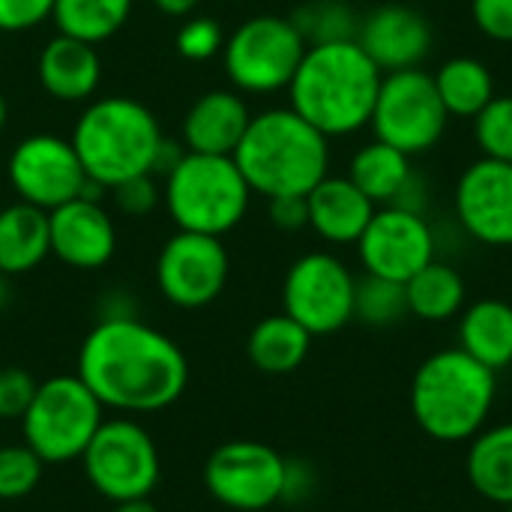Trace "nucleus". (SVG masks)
Here are the masks:
<instances>
[{"label":"nucleus","instance_id":"f257e3e1","mask_svg":"<svg viewBox=\"0 0 512 512\" xmlns=\"http://www.w3.org/2000/svg\"><path fill=\"white\" fill-rule=\"evenodd\" d=\"M75 375L102 408L138 417L165 411L186 393L189 360L162 330L135 315H108L84 336Z\"/></svg>","mask_w":512,"mask_h":512},{"label":"nucleus","instance_id":"f03ea898","mask_svg":"<svg viewBox=\"0 0 512 512\" xmlns=\"http://www.w3.org/2000/svg\"><path fill=\"white\" fill-rule=\"evenodd\" d=\"M381 78L357 39L309 45L288 84V105L327 138H348L369 126Z\"/></svg>","mask_w":512,"mask_h":512},{"label":"nucleus","instance_id":"7ed1b4c3","mask_svg":"<svg viewBox=\"0 0 512 512\" xmlns=\"http://www.w3.org/2000/svg\"><path fill=\"white\" fill-rule=\"evenodd\" d=\"M252 195H309L330 174V138L291 105L252 114L231 156Z\"/></svg>","mask_w":512,"mask_h":512},{"label":"nucleus","instance_id":"20e7f679","mask_svg":"<svg viewBox=\"0 0 512 512\" xmlns=\"http://www.w3.org/2000/svg\"><path fill=\"white\" fill-rule=\"evenodd\" d=\"M69 141L87 180L99 189H114L129 177L153 174L165 135L144 102L132 96H102L87 102Z\"/></svg>","mask_w":512,"mask_h":512},{"label":"nucleus","instance_id":"39448f33","mask_svg":"<svg viewBox=\"0 0 512 512\" xmlns=\"http://www.w3.org/2000/svg\"><path fill=\"white\" fill-rule=\"evenodd\" d=\"M495 375L462 348L432 354L411 381V414L417 426L441 444L471 441L492 417L498 396Z\"/></svg>","mask_w":512,"mask_h":512},{"label":"nucleus","instance_id":"423d86ee","mask_svg":"<svg viewBox=\"0 0 512 512\" xmlns=\"http://www.w3.org/2000/svg\"><path fill=\"white\" fill-rule=\"evenodd\" d=\"M162 180V201L177 231L225 237L246 219L252 189L231 156L186 150Z\"/></svg>","mask_w":512,"mask_h":512},{"label":"nucleus","instance_id":"0eeeda50","mask_svg":"<svg viewBox=\"0 0 512 512\" xmlns=\"http://www.w3.org/2000/svg\"><path fill=\"white\" fill-rule=\"evenodd\" d=\"M102 420V402L78 375H54L36 387L21 417V435L45 465H66L81 459Z\"/></svg>","mask_w":512,"mask_h":512},{"label":"nucleus","instance_id":"6e6552de","mask_svg":"<svg viewBox=\"0 0 512 512\" xmlns=\"http://www.w3.org/2000/svg\"><path fill=\"white\" fill-rule=\"evenodd\" d=\"M78 462L90 489L111 504L150 498L162 477V459L153 435L123 414L102 420Z\"/></svg>","mask_w":512,"mask_h":512},{"label":"nucleus","instance_id":"1a4fd4ad","mask_svg":"<svg viewBox=\"0 0 512 512\" xmlns=\"http://www.w3.org/2000/svg\"><path fill=\"white\" fill-rule=\"evenodd\" d=\"M306 48L309 45L291 18L255 15L225 36L222 66L237 93L267 96L288 90Z\"/></svg>","mask_w":512,"mask_h":512},{"label":"nucleus","instance_id":"9d476101","mask_svg":"<svg viewBox=\"0 0 512 512\" xmlns=\"http://www.w3.org/2000/svg\"><path fill=\"white\" fill-rule=\"evenodd\" d=\"M447 123L450 114L435 90L432 72H423L420 66L402 72H384L369 120L378 141L414 159L441 144Z\"/></svg>","mask_w":512,"mask_h":512},{"label":"nucleus","instance_id":"9b49d317","mask_svg":"<svg viewBox=\"0 0 512 512\" xmlns=\"http://www.w3.org/2000/svg\"><path fill=\"white\" fill-rule=\"evenodd\" d=\"M357 276L333 252L300 255L282 282V312L312 336L339 333L354 321Z\"/></svg>","mask_w":512,"mask_h":512},{"label":"nucleus","instance_id":"f8f14e48","mask_svg":"<svg viewBox=\"0 0 512 512\" xmlns=\"http://www.w3.org/2000/svg\"><path fill=\"white\" fill-rule=\"evenodd\" d=\"M6 177L18 201L33 204L45 213L69 204L81 195H99L84 174V165L69 138L60 135H27L21 138L6 162Z\"/></svg>","mask_w":512,"mask_h":512},{"label":"nucleus","instance_id":"ddd939ff","mask_svg":"<svg viewBox=\"0 0 512 512\" xmlns=\"http://www.w3.org/2000/svg\"><path fill=\"white\" fill-rule=\"evenodd\" d=\"M285 456L261 441H228L204 462V489L237 512H261L282 501Z\"/></svg>","mask_w":512,"mask_h":512},{"label":"nucleus","instance_id":"4468645a","mask_svg":"<svg viewBox=\"0 0 512 512\" xmlns=\"http://www.w3.org/2000/svg\"><path fill=\"white\" fill-rule=\"evenodd\" d=\"M231 261L222 237L177 231L156 258V288L177 309H204L228 285Z\"/></svg>","mask_w":512,"mask_h":512},{"label":"nucleus","instance_id":"2eb2a0df","mask_svg":"<svg viewBox=\"0 0 512 512\" xmlns=\"http://www.w3.org/2000/svg\"><path fill=\"white\" fill-rule=\"evenodd\" d=\"M354 246L369 276H381L402 285L426 264H432L438 252L429 219L402 207H378Z\"/></svg>","mask_w":512,"mask_h":512},{"label":"nucleus","instance_id":"dca6fc26","mask_svg":"<svg viewBox=\"0 0 512 512\" xmlns=\"http://www.w3.org/2000/svg\"><path fill=\"white\" fill-rule=\"evenodd\" d=\"M462 231L492 249H512V162H471L453 192Z\"/></svg>","mask_w":512,"mask_h":512},{"label":"nucleus","instance_id":"f3484780","mask_svg":"<svg viewBox=\"0 0 512 512\" xmlns=\"http://www.w3.org/2000/svg\"><path fill=\"white\" fill-rule=\"evenodd\" d=\"M51 255L72 270H102L117 252V225L99 195H81L48 213Z\"/></svg>","mask_w":512,"mask_h":512},{"label":"nucleus","instance_id":"a211bd4d","mask_svg":"<svg viewBox=\"0 0 512 512\" xmlns=\"http://www.w3.org/2000/svg\"><path fill=\"white\" fill-rule=\"evenodd\" d=\"M357 42L381 72H402L417 69L429 57L435 30L420 9L405 3H384L360 18Z\"/></svg>","mask_w":512,"mask_h":512},{"label":"nucleus","instance_id":"6ab92c4d","mask_svg":"<svg viewBox=\"0 0 512 512\" xmlns=\"http://www.w3.org/2000/svg\"><path fill=\"white\" fill-rule=\"evenodd\" d=\"M249 120H252V111L234 87L207 90L183 114L180 144L189 153L234 156L240 138L249 129Z\"/></svg>","mask_w":512,"mask_h":512},{"label":"nucleus","instance_id":"aec40b11","mask_svg":"<svg viewBox=\"0 0 512 512\" xmlns=\"http://www.w3.org/2000/svg\"><path fill=\"white\" fill-rule=\"evenodd\" d=\"M39 87L57 102H90L102 81L96 45L57 33L45 42L36 60Z\"/></svg>","mask_w":512,"mask_h":512},{"label":"nucleus","instance_id":"412c9836","mask_svg":"<svg viewBox=\"0 0 512 512\" xmlns=\"http://www.w3.org/2000/svg\"><path fill=\"white\" fill-rule=\"evenodd\" d=\"M309 228L330 246H354L375 216V204L345 177L327 174L309 195Z\"/></svg>","mask_w":512,"mask_h":512},{"label":"nucleus","instance_id":"4be33fe9","mask_svg":"<svg viewBox=\"0 0 512 512\" xmlns=\"http://www.w3.org/2000/svg\"><path fill=\"white\" fill-rule=\"evenodd\" d=\"M459 348L492 372L512 363V303L483 297L459 315Z\"/></svg>","mask_w":512,"mask_h":512},{"label":"nucleus","instance_id":"5701e85b","mask_svg":"<svg viewBox=\"0 0 512 512\" xmlns=\"http://www.w3.org/2000/svg\"><path fill=\"white\" fill-rule=\"evenodd\" d=\"M51 255L48 213L15 201L0 210V276H24Z\"/></svg>","mask_w":512,"mask_h":512},{"label":"nucleus","instance_id":"b1692460","mask_svg":"<svg viewBox=\"0 0 512 512\" xmlns=\"http://www.w3.org/2000/svg\"><path fill=\"white\" fill-rule=\"evenodd\" d=\"M468 483L474 492L498 507L512 504V420L486 426L468 447Z\"/></svg>","mask_w":512,"mask_h":512},{"label":"nucleus","instance_id":"393cba45","mask_svg":"<svg viewBox=\"0 0 512 512\" xmlns=\"http://www.w3.org/2000/svg\"><path fill=\"white\" fill-rule=\"evenodd\" d=\"M312 333L303 330L291 315H267L261 318L246 342V354L252 366L264 375H291L297 372L312 348Z\"/></svg>","mask_w":512,"mask_h":512},{"label":"nucleus","instance_id":"a878e982","mask_svg":"<svg viewBox=\"0 0 512 512\" xmlns=\"http://www.w3.org/2000/svg\"><path fill=\"white\" fill-rule=\"evenodd\" d=\"M414 177L411 156L384 144V141H369L363 144L348 165V180L375 204V207H390L408 180Z\"/></svg>","mask_w":512,"mask_h":512},{"label":"nucleus","instance_id":"bb28decb","mask_svg":"<svg viewBox=\"0 0 512 512\" xmlns=\"http://www.w3.org/2000/svg\"><path fill=\"white\" fill-rule=\"evenodd\" d=\"M405 297H408V315L429 324H441L462 315L468 303V288L453 264L435 258L405 282Z\"/></svg>","mask_w":512,"mask_h":512},{"label":"nucleus","instance_id":"cd10ccee","mask_svg":"<svg viewBox=\"0 0 512 512\" xmlns=\"http://www.w3.org/2000/svg\"><path fill=\"white\" fill-rule=\"evenodd\" d=\"M432 78L450 117L474 120L495 99V78L477 57H450Z\"/></svg>","mask_w":512,"mask_h":512},{"label":"nucleus","instance_id":"c85d7f7f","mask_svg":"<svg viewBox=\"0 0 512 512\" xmlns=\"http://www.w3.org/2000/svg\"><path fill=\"white\" fill-rule=\"evenodd\" d=\"M132 15V0H54L57 33L99 45L120 33Z\"/></svg>","mask_w":512,"mask_h":512},{"label":"nucleus","instance_id":"c756f323","mask_svg":"<svg viewBox=\"0 0 512 512\" xmlns=\"http://www.w3.org/2000/svg\"><path fill=\"white\" fill-rule=\"evenodd\" d=\"M288 18L294 21L306 45L348 42L357 39V27H360L357 12L345 0H309L297 6Z\"/></svg>","mask_w":512,"mask_h":512},{"label":"nucleus","instance_id":"7c9ffc66","mask_svg":"<svg viewBox=\"0 0 512 512\" xmlns=\"http://www.w3.org/2000/svg\"><path fill=\"white\" fill-rule=\"evenodd\" d=\"M408 315V297L402 282H390L381 276L357 279L354 291V318L369 327H393Z\"/></svg>","mask_w":512,"mask_h":512},{"label":"nucleus","instance_id":"2f4dec72","mask_svg":"<svg viewBox=\"0 0 512 512\" xmlns=\"http://www.w3.org/2000/svg\"><path fill=\"white\" fill-rule=\"evenodd\" d=\"M45 462L21 441L0 444V504H15L30 498L45 474Z\"/></svg>","mask_w":512,"mask_h":512},{"label":"nucleus","instance_id":"473e14b6","mask_svg":"<svg viewBox=\"0 0 512 512\" xmlns=\"http://www.w3.org/2000/svg\"><path fill=\"white\" fill-rule=\"evenodd\" d=\"M474 138L486 159L512 162V93H495V99L474 117Z\"/></svg>","mask_w":512,"mask_h":512},{"label":"nucleus","instance_id":"72a5a7b5","mask_svg":"<svg viewBox=\"0 0 512 512\" xmlns=\"http://www.w3.org/2000/svg\"><path fill=\"white\" fill-rule=\"evenodd\" d=\"M174 48L180 57H186L192 63H204V60H213L216 54H222L225 33L216 18L186 15V21L180 24L177 36H174Z\"/></svg>","mask_w":512,"mask_h":512},{"label":"nucleus","instance_id":"f704fd0d","mask_svg":"<svg viewBox=\"0 0 512 512\" xmlns=\"http://www.w3.org/2000/svg\"><path fill=\"white\" fill-rule=\"evenodd\" d=\"M111 192V201L114 207L123 213V216H150L159 201H162V189L156 183L153 174H138V177H129L123 183H117Z\"/></svg>","mask_w":512,"mask_h":512},{"label":"nucleus","instance_id":"c9c22d12","mask_svg":"<svg viewBox=\"0 0 512 512\" xmlns=\"http://www.w3.org/2000/svg\"><path fill=\"white\" fill-rule=\"evenodd\" d=\"M36 381L21 366H3L0 369V423L21 420L36 396Z\"/></svg>","mask_w":512,"mask_h":512},{"label":"nucleus","instance_id":"e433bc0d","mask_svg":"<svg viewBox=\"0 0 512 512\" xmlns=\"http://www.w3.org/2000/svg\"><path fill=\"white\" fill-rule=\"evenodd\" d=\"M54 0H0V33H24L45 24Z\"/></svg>","mask_w":512,"mask_h":512},{"label":"nucleus","instance_id":"4c0bfd02","mask_svg":"<svg viewBox=\"0 0 512 512\" xmlns=\"http://www.w3.org/2000/svg\"><path fill=\"white\" fill-rule=\"evenodd\" d=\"M474 24L495 42H512V0H471Z\"/></svg>","mask_w":512,"mask_h":512},{"label":"nucleus","instance_id":"58836bf2","mask_svg":"<svg viewBox=\"0 0 512 512\" xmlns=\"http://www.w3.org/2000/svg\"><path fill=\"white\" fill-rule=\"evenodd\" d=\"M270 222L279 231H303L309 228V207H306V195H282V198H270Z\"/></svg>","mask_w":512,"mask_h":512},{"label":"nucleus","instance_id":"ea45409f","mask_svg":"<svg viewBox=\"0 0 512 512\" xmlns=\"http://www.w3.org/2000/svg\"><path fill=\"white\" fill-rule=\"evenodd\" d=\"M315 492V468L309 462L300 459H288L285 462V489H282V501H306Z\"/></svg>","mask_w":512,"mask_h":512},{"label":"nucleus","instance_id":"a19ab883","mask_svg":"<svg viewBox=\"0 0 512 512\" xmlns=\"http://www.w3.org/2000/svg\"><path fill=\"white\" fill-rule=\"evenodd\" d=\"M201 0H153V6L162 12V15H171V18H186L198 9Z\"/></svg>","mask_w":512,"mask_h":512},{"label":"nucleus","instance_id":"79ce46f5","mask_svg":"<svg viewBox=\"0 0 512 512\" xmlns=\"http://www.w3.org/2000/svg\"><path fill=\"white\" fill-rule=\"evenodd\" d=\"M111 512H159L153 507L150 498H138V501H123V504H111Z\"/></svg>","mask_w":512,"mask_h":512},{"label":"nucleus","instance_id":"37998d69","mask_svg":"<svg viewBox=\"0 0 512 512\" xmlns=\"http://www.w3.org/2000/svg\"><path fill=\"white\" fill-rule=\"evenodd\" d=\"M6 120H9V105H6V99H3V93H0V132H3V126H6Z\"/></svg>","mask_w":512,"mask_h":512},{"label":"nucleus","instance_id":"c03bdc74","mask_svg":"<svg viewBox=\"0 0 512 512\" xmlns=\"http://www.w3.org/2000/svg\"><path fill=\"white\" fill-rule=\"evenodd\" d=\"M504 512H512V504H510V507H504Z\"/></svg>","mask_w":512,"mask_h":512},{"label":"nucleus","instance_id":"a18cd8bd","mask_svg":"<svg viewBox=\"0 0 512 512\" xmlns=\"http://www.w3.org/2000/svg\"><path fill=\"white\" fill-rule=\"evenodd\" d=\"M0 39H3V33H0Z\"/></svg>","mask_w":512,"mask_h":512}]
</instances>
